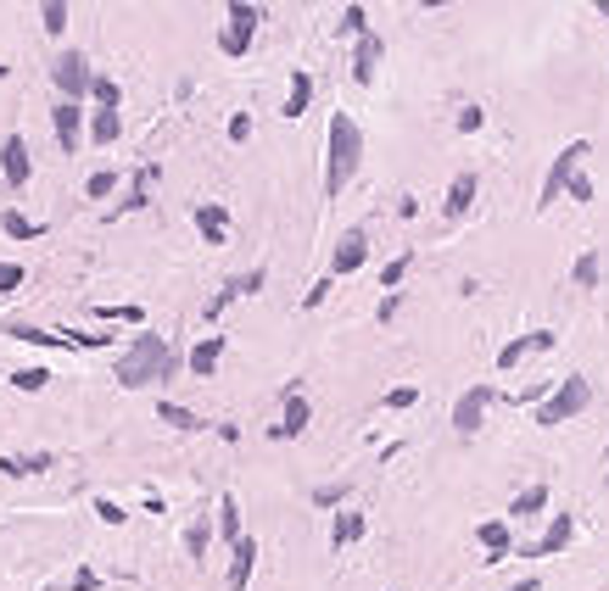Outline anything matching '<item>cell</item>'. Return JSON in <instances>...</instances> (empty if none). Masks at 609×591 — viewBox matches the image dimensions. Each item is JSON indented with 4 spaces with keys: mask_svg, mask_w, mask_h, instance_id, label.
I'll use <instances>...</instances> for the list:
<instances>
[{
    "mask_svg": "<svg viewBox=\"0 0 609 591\" xmlns=\"http://www.w3.org/2000/svg\"><path fill=\"white\" fill-rule=\"evenodd\" d=\"M598 12H604V17H609V0H604V6H598Z\"/></svg>",
    "mask_w": 609,
    "mask_h": 591,
    "instance_id": "cell-46",
    "label": "cell"
},
{
    "mask_svg": "<svg viewBox=\"0 0 609 591\" xmlns=\"http://www.w3.org/2000/svg\"><path fill=\"white\" fill-rule=\"evenodd\" d=\"M196 229H202V235L218 246V240H224V207H218V202H207V207L196 212Z\"/></svg>",
    "mask_w": 609,
    "mask_h": 591,
    "instance_id": "cell-19",
    "label": "cell"
},
{
    "mask_svg": "<svg viewBox=\"0 0 609 591\" xmlns=\"http://www.w3.org/2000/svg\"><path fill=\"white\" fill-rule=\"evenodd\" d=\"M40 17H45V28H51V34H62V28H68V6H62V0H51V6H45Z\"/></svg>",
    "mask_w": 609,
    "mask_h": 591,
    "instance_id": "cell-32",
    "label": "cell"
},
{
    "mask_svg": "<svg viewBox=\"0 0 609 591\" xmlns=\"http://www.w3.org/2000/svg\"><path fill=\"white\" fill-rule=\"evenodd\" d=\"M408 274V257H397V262H386V274H380V285H397Z\"/></svg>",
    "mask_w": 609,
    "mask_h": 591,
    "instance_id": "cell-40",
    "label": "cell"
},
{
    "mask_svg": "<svg viewBox=\"0 0 609 591\" xmlns=\"http://www.w3.org/2000/svg\"><path fill=\"white\" fill-rule=\"evenodd\" d=\"M358 151H364L358 123H352L347 112H336V117H330V174H325V190H330V195H341L347 179L358 174Z\"/></svg>",
    "mask_w": 609,
    "mask_h": 591,
    "instance_id": "cell-2",
    "label": "cell"
},
{
    "mask_svg": "<svg viewBox=\"0 0 609 591\" xmlns=\"http://www.w3.org/2000/svg\"><path fill=\"white\" fill-rule=\"evenodd\" d=\"M157 418H163V424H174V430H202V418L190 413V408H174V402H163V408H157Z\"/></svg>",
    "mask_w": 609,
    "mask_h": 591,
    "instance_id": "cell-22",
    "label": "cell"
},
{
    "mask_svg": "<svg viewBox=\"0 0 609 591\" xmlns=\"http://www.w3.org/2000/svg\"><path fill=\"white\" fill-rule=\"evenodd\" d=\"M112 190H118L112 174H95V179H90V195H112Z\"/></svg>",
    "mask_w": 609,
    "mask_h": 591,
    "instance_id": "cell-41",
    "label": "cell"
},
{
    "mask_svg": "<svg viewBox=\"0 0 609 591\" xmlns=\"http://www.w3.org/2000/svg\"><path fill=\"white\" fill-rule=\"evenodd\" d=\"M90 95H95V107H101V112H118V84L112 79H95Z\"/></svg>",
    "mask_w": 609,
    "mask_h": 591,
    "instance_id": "cell-28",
    "label": "cell"
},
{
    "mask_svg": "<svg viewBox=\"0 0 609 591\" xmlns=\"http://www.w3.org/2000/svg\"><path fill=\"white\" fill-rule=\"evenodd\" d=\"M302 424H308V402H302V397H291V402H285V424H274V436L285 441V436H297Z\"/></svg>",
    "mask_w": 609,
    "mask_h": 591,
    "instance_id": "cell-17",
    "label": "cell"
},
{
    "mask_svg": "<svg viewBox=\"0 0 609 591\" xmlns=\"http://www.w3.org/2000/svg\"><path fill=\"white\" fill-rule=\"evenodd\" d=\"M582 156H587V140H576V145H565V151L554 156V174H548V184H542V207L559 202V190L576 179V162H582Z\"/></svg>",
    "mask_w": 609,
    "mask_h": 591,
    "instance_id": "cell-4",
    "label": "cell"
},
{
    "mask_svg": "<svg viewBox=\"0 0 609 591\" xmlns=\"http://www.w3.org/2000/svg\"><path fill=\"white\" fill-rule=\"evenodd\" d=\"M358 536H364V513H341V519H336V547L358 541Z\"/></svg>",
    "mask_w": 609,
    "mask_h": 591,
    "instance_id": "cell-26",
    "label": "cell"
},
{
    "mask_svg": "<svg viewBox=\"0 0 609 591\" xmlns=\"http://www.w3.org/2000/svg\"><path fill=\"white\" fill-rule=\"evenodd\" d=\"M308 95H313V79H308V73H297V79H291V95H285V117H302Z\"/></svg>",
    "mask_w": 609,
    "mask_h": 591,
    "instance_id": "cell-21",
    "label": "cell"
},
{
    "mask_svg": "<svg viewBox=\"0 0 609 591\" xmlns=\"http://www.w3.org/2000/svg\"><path fill=\"white\" fill-rule=\"evenodd\" d=\"M207 536H213V530H207V519H196V524H190V536H185L190 558H202V552H207Z\"/></svg>",
    "mask_w": 609,
    "mask_h": 591,
    "instance_id": "cell-30",
    "label": "cell"
},
{
    "mask_svg": "<svg viewBox=\"0 0 609 591\" xmlns=\"http://www.w3.org/2000/svg\"><path fill=\"white\" fill-rule=\"evenodd\" d=\"M23 285V268L17 262H0V290H17Z\"/></svg>",
    "mask_w": 609,
    "mask_h": 591,
    "instance_id": "cell-37",
    "label": "cell"
},
{
    "mask_svg": "<svg viewBox=\"0 0 609 591\" xmlns=\"http://www.w3.org/2000/svg\"><path fill=\"white\" fill-rule=\"evenodd\" d=\"M218 352H224V341H218V335H207V341H202L196 352H190V369H196V374L207 380V374L218 369Z\"/></svg>",
    "mask_w": 609,
    "mask_h": 591,
    "instance_id": "cell-15",
    "label": "cell"
},
{
    "mask_svg": "<svg viewBox=\"0 0 609 591\" xmlns=\"http://www.w3.org/2000/svg\"><path fill=\"white\" fill-rule=\"evenodd\" d=\"M414 397H420V390H414V385H397L392 397H386V408H414Z\"/></svg>",
    "mask_w": 609,
    "mask_h": 591,
    "instance_id": "cell-38",
    "label": "cell"
},
{
    "mask_svg": "<svg viewBox=\"0 0 609 591\" xmlns=\"http://www.w3.org/2000/svg\"><path fill=\"white\" fill-rule=\"evenodd\" d=\"M548 346H554V335H548V330H537V335H520V341H509V346L498 352V369H515L526 352H548Z\"/></svg>",
    "mask_w": 609,
    "mask_h": 591,
    "instance_id": "cell-8",
    "label": "cell"
},
{
    "mask_svg": "<svg viewBox=\"0 0 609 591\" xmlns=\"http://www.w3.org/2000/svg\"><path fill=\"white\" fill-rule=\"evenodd\" d=\"M380 51H386V45H380V34H364V40H358V56H352V73H358V84H369V79H375Z\"/></svg>",
    "mask_w": 609,
    "mask_h": 591,
    "instance_id": "cell-10",
    "label": "cell"
},
{
    "mask_svg": "<svg viewBox=\"0 0 609 591\" xmlns=\"http://www.w3.org/2000/svg\"><path fill=\"white\" fill-rule=\"evenodd\" d=\"M570 195H576V202H593V184H587L582 174H576V179H570Z\"/></svg>",
    "mask_w": 609,
    "mask_h": 591,
    "instance_id": "cell-43",
    "label": "cell"
},
{
    "mask_svg": "<svg viewBox=\"0 0 609 591\" xmlns=\"http://www.w3.org/2000/svg\"><path fill=\"white\" fill-rule=\"evenodd\" d=\"M218 530L230 536V541H246V536H241V513H235V497H230V491L218 497Z\"/></svg>",
    "mask_w": 609,
    "mask_h": 591,
    "instance_id": "cell-16",
    "label": "cell"
},
{
    "mask_svg": "<svg viewBox=\"0 0 609 591\" xmlns=\"http://www.w3.org/2000/svg\"><path fill=\"white\" fill-rule=\"evenodd\" d=\"M246 40H252V34H241V28H224V34H218V45L230 51V56H241V51H246Z\"/></svg>",
    "mask_w": 609,
    "mask_h": 591,
    "instance_id": "cell-35",
    "label": "cell"
},
{
    "mask_svg": "<svg viewBox=\"0 0 609 591\" xmlns=\"http://www.w3.org/2000/svg\"><path fill=\"white\" fill-rule=\"evenodd\" d=\"M459 128H464V135H475V128H481V107H470V112H459Z\"/></svg>",
    "mask_w": 609,
    "mask_h": 591,
    "instance_id": "cell-44",
    "label": "cell"
},
{
    "mask_svg": "<svg viewBox=\"0 0 609 591\" xmlns=\"http://www.w3.org/2000/svg\"><path fill=\"white\" fill-rule=\"evenodd\" d=\"M151 179H157V162H146V168L135 174V190H129V202H123L129 212H135V207H146V195H151Z\"/></svg>",
    "mask_w": 609,
    "mask_h": 591,
    "instance_id": "cell-24",
    "label": "cell"
},
{
    "mask_svg": "<svg viewBox=\"0 0 609 591\" xmlns=\"http://www.w3.org/2000/svg\"><path fill=\"white\" fill-rule=\"evenodd\" d=\"M45 464H51V457H45V452H34V457H0V469H6L12 480H23V474H40Z\"/></svg>",
    "mask_w": 609,
    "mask_h": 591,
    "instance_id": "cell-20",
    "label": "cell"
},
{
    "mask_svg": "<svg viewBox=\"0 0 609 591\" xmlns=\"http://www.w3.org/2000/svg\"><path fill=\"white\" fill-rule=\"evenodd\" d=\"M17 341H34V346H56L62 335H45V330H28V324H17V330H12Z\"/></svg>",
    "mask_w": 609,
    "mask_h": 591,
    "instance_id": "cell-36",
    "label": "cell"
},
{
    "mask_svg": "<svg viewBox=\"0 0 609 591\" xmlns=\"http://www.w3.org/2000/svg\"><path fill=\"white\" fill-rule=\"evenodd\" d=\"M252 558H258V541H235V564H230V591H246V580H252Z\"/></svg>",
    "mask_w": 609,
    "mask_h": 591,
    "instance_id": "cell-11",
    "label": "cell"
},
{
    "mask_svg": "<svg viewBox=\"0 0 609 591\" xmlns=\"http://www.w3.org/2000/svg\"><path fill=\"white\" fill-rule=\"evenodd\" d=\"M51 73H56V84L68 89V95H84V89H95V79H90V68H84V56H79V51H73V56H62Z\"/></svg>",
    "mask_w": 609,
    "mask_h": 591,
    "instance_id": "cell-7",
    "label": "cell"
},
{
    "mask_svg": "<svg viewBox=\"0 0 609 591\" xmlns=\"http://www.w3.org/2000/svg\"><path fill=\"white\" fill-rule=\"evenodd\" d=\"M246 135H252V117H246V112H235V117H230V140H235V145H241V140H246Z\"/></svg>",
    "mask_w": 609,
    "mask_h": 591,
    "instance_id": "cell-39",
    "label": "cell"
},
{
    "mask_svg": "<svg viewBox=\"0 0 609 591\" xmlns=\"http://www.w3.org/2000/svg\"><path fill=\"white\" fill-rule=\"evenodd\" d=\"M258 6H230V28H241V34H252V28H258Z\"/></svg>",
    "mask_w": 609,
    "mask_h": 591,
    "instance_id": "cell-29",
    "label": "cell"
},
{
    "mask_svg": "<svg viewBox=\"0 0 609 591\" xmlns=\"http://www.w3.org/2000/svg\"><path fill=\"white\" fill-rule=\"evenodd\" d=\"M470 202H475V174H459L453 190H447V218H464Z\"/></svg>",
    "mask_w": 609,
    "mask_h": 591,
    "instance_id": "cell-13",
    "label": "cell"
},
{
    "mask_svg": "<svg viewBox=\"0 0 609 591\" xmlns=\"http://www.w3.org/2000/svg\"><path fill=\"white\" fill-rule=\"evenodd\" d=\"M587 402H593L587 380H576V374H570V380H565V385L554 390V397H548V402L537 408V424H565V418H576V413H582Z\"/></svg>",
    "mask_w": 609,
    "mask_h": 591,
    "instance_id": "cell-3",
    "label": "cell"
},
{
    "mask_svg": "<svg viewBox=\"0 0 609 591\" xmlns=\"http://www.w3.org/2000/svg\"><path fill=\"white\" fill-rule=\"evenodd\" d=\"M0 229H6L12 240H34V235H40V223H28L23 212H6V218H0Z\"/></svg>",
    "mask_w": 609,
    "mask_h": 591,
    "instance_id": "cell-25",
    "label": "cell"
},
{
    "mask_svg": "<svg viewBox=\"0 0 609 591\" xmlns=\"http://www.w3.org/2000/svg\"><path fill=\"white\" fill-rule=\"evenodd\" d=\"M51 117H56V140H62V151H73V145H79V107L62 101Z\"/></svg>",
    "mask_w": 609,
    "mask_h": 591,
    "instance_id": "cell-12",
    "label": "cell"
},
{
    "mask_svg": "<svg viewBox=\"0 0 609 591\" xmlns=\"http://www.w3.org/2000/svg\"><path fill=\"white\" fill-rule=\"evenodd\" d=\"M341 28H347V34H358V40H364V34H369V28H364V6H347V12H341Z\"/></svg>",
    "mask_w": 609,
    "mask_h": 591,
    "instance_id": "cell-34",
    "label": "cell"
},
{
    "mask_svg": "<svg viewBox=\"0 0 609 591\" xmlns=\"http://www.w3.org/2000/svg\"><path fill=\"white\" fill-rule=\"evenodd\" d=\"M352 268H364V229H347L336 246V274H352Z\"/></svg>",
    "mask_w": 609,
    "mask_h": 591,
    "instance_id": "cell-9",
    "label": "cell"
},
{
    "mask_svg": "<svg viewBox=\"0 0 609 591\" xmlns=\"http://www.w3.org/2000/svg\"><path fill=\"white\" fill-rule=\"evenodd\" d=\"M570 536H576V524H570V519H565V513H559V519H554V524H548V536H542V541H537V547H531V558H548V552H559V547H565V541H570Z\"/></svg>",
    "mask_w": 609,
    "mask_h": 591,
    "instance_id": "cell-14",
    "label": "cell"
},
{
    "mask_svg": "<svg viewBox=\"0 0 609 591\" xmlns=\"http://www.w3.org/2000/svg\"><path fill=\"white\" fill-rule=\"evenodd\" d=\"M487 402H492V385H475V390H464L459 397V408H453V424L470 436L475 424H481V413H487Z\"/></svg>",
    "mask_w": 609,
    "mask_h": 591,
    "instance_id": "cell-6",
    "label": "cell"
},
{
    "mask_svg": "<svg viewBox=\"0 0 609 591\" xmlns=\"http://www.w3.org/2000/svg\"><path fill=\"white\" fill-rule=\"evenodd\" d=\"M0 168H6V184L12 190L28 184V140L23 135H6V145H0Z\"/></svg>",
    "mask_w": 609,
    "mask_h": 591,
    "instance_id": "cell-5",
    "label": "cell"
},
{
    "mask_svg": "<svg viewBox=\"0 0 609 591\" xmlns=\"http://www.w3.org/2000/svg\"><path fill=\"white\" fill-rule=\"evenodd\" d=\"M509 591H537V586H531V580H520V586H509Z\"/></svg>",
    "mask_w": 609,
    "mask_h": 591,
    "instance_id": "cell-45",
    "label": "cell"
},
{
    "mask_svg": "<svg viewBox=\"0 0 609 591\" xmlns=\"http://www.w3.org/2000/svg\"><path fill=\"white\" fill-rule=\"evenodd\" d=\"M576 285H582V290H593V285H598V257H593V251L576 262Z\"/></svg>",
    "mask_w": 609,
    "mask_h": 591,
    "instance_id": "cell-31",
    "label": "cell"
},
{
    "mask_svg": "<svg viewBox=\"0 0 609 591\" xmlns=\"http://www.w3.org/2000/svg\"><path fill=\"white\" fill-rule=\"evenodd\" d=\"M542 508H548V485H531V491H520V497H515V508H509V513L531 519V513H542Z\"/></svg>",
    "mask_w": 609,
    "mask_h": 591,
    "instance_id": "cell-18",
    "label": "cell"
},
{
    "mask_svg": "<svg viewBox=\"0 0 609 591\" xmlns=\"http://www.w3.org/2000/svg\"><path fill=\"white\" fill-rule=\"evenodd\" d=\"M95 513H101V519H107V524H118V519H123V508H118V502H112V497H101V502H95Z\"/></svg>",
    "mask_w": 609,
    "mask_h": 591,
    "instance_id": "cell-42",
    "label": "cell"
},
{
    "mask_svg": "<svg viewBox=\"0 0 609 591\" xmlns=\"http://www.w3.org/2000/svg\"><path fill=\"white\" fill-rule=\"evenodd\" d=\"M45 380H51L45 369H23V374H12V385H17V390H40Z\"/></svg>",
    "mask_w": 609,
    "mask_h": 591,
    "instance_id": "cell-33",
    "label": "cell"
},
{
    "mask_svg": "<svg viewBox=\"0 0 609 591\" xmlns=\"http://www.w3.org/2000/svg\"><path fill=\"white\" fill-rule=\"evenodd\" d=\"M118 128H123V117H118V112H95V140H101V145H112V140H118Z\"/></svg>",
    "mask_w": 609,
    "mask_h": 591,
    "instance_id": "cell-27",
    "label": "cell"
},
{
    "mask_svg": "<svg viewBox=\"0 0 609 591\" xmlns=\"http://www.w3.org/2000/svg\"><path fill=\"white\" fill-rule=\"evenodd\" d=\"M168 369H174V352H168V341L163 335H135L129 341V352L118 357V385H151V380H168Z\"/></svg>",
    "mask_w": 609,
    "mask_h": 591,
    "instance_id": "cell-1",
    "label": "cell"
},
{
    "mask_svg": "<svg viewBox=\"0 0 609 591\" xmlns=\"http://www.w3.org/2000/svg\"><path fill=\"white\" fill-rule=\"evenodd\" d=\"M481 547H487L492 558H503V552H509V530H503L498 519H487V524H481Z\"/></svg>",
    "mask_w": 609,
    "mask_h": 591,
    "instance_id": "cell-23",
    "label": "cell"
}]
</instances>
